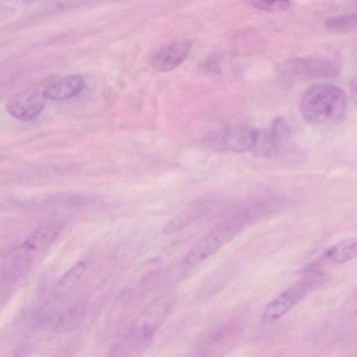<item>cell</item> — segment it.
Segmentation results:
<instances>
[{
  "mask_svg": "<svg viewBox=\"0 0 357 357\" xmlns=\"http://www.w3.org/2000/svg\"><path fill=\"white\" fill-rule=\"evenodd\" d=\"M348 104L345 92L328 84H318L309 88L300 102L302 116L317 125H328L340 119Z\"/></svg>",
  "mask_w": 357,
  "mask_h": 357,
  "instance_id": "obj_1",
  "label": "cell"
},
{
  "mask_svg": "<svg viewBox=\"0 0 357 357\" xmlns=\"http://www.w3.org/2000/svg\"><path fill=\"white\" fill-rule=\"evenodd\" d=\"M340 70V63L337 59L324 55L292 58L281 63L278 68L284 78L299 81L333 77Z\"/></svg>",
  "mask_w": 357,
  "mask_h": 357,
  "instance_id": "obj_2",
  "label": "cell"
},
{
  "mask_svg": "<svg viewBox=\"0 0 357 357\" xmlns=\"http://www.w3.org/2000/svg\"><path fill=\"white\" fill-rule=\"evenodd\" d=\"M245 218L241 215L220 223L204 235L188 251L185 262L195 265L213 255L243 228Z\"/></svg>",
  "mask_w": 357,
  "mask_h": 357,
  "instance_id": "obj_3",
  "label": "cell"
},
{
  "mask_svg": "<svg viewBox=\"0 0 357 357\" xmlns=\"http://www.w3.org/2000/svg\"><path fill=\"white\" fill-rule=\"evenodd\" d=\"M171 306L170 301L160 300L148 307L133 324L124 340L128 347L142 350L148 346L167 317Z\"/></svg>",
  "mask_w": 357,
  "mask_h": 357,
  "instance_id": "obj_4",
  "label": "cell"
},
{
  "mask_svg": "<svg viewBox=\"0 0 357 357\" xmlns=\"http://www.w3.org/2000/svg\"><path fill=\"white\" fill-rule=\"evenodd\" d=\"M257 128L248 126H229L211 133L206 142L218 151L243 153L251 152Z\"/></svg>",
  "mask_w": 357,
  "mask_h": 357,
  "instance_id": "obj_5",
  "label": "cell"
},
{
  "mask_svg": "<svg viewBox=\"0 0 357 357\" xmlns=\"http://www.w3.org/2000/svg\"><path fill=\"white\" fill-rule=\"evenodd\" d=\"M318 276L304 278L284 290L266 306L262 321L270 323L276 321L288 312L301 301L317 284Z\"/></svg>",
  "mask_w": 357,
  "mask_h": 357,
  "instance_id": "obj_6",
  "label": "cell"
},
{
  "mask_svg": "<svg viewBox=\"0 0 357 357\" xmlns=\"http://www.w3.org/2000/svg\"><path fill=\"white\" fill-rule=\"evenodd\" d=\"M47 100L43 89L28 90L13 98L8 104L7 111L16 119L30 121L43 112Z\"/></svg>",
  "mask_w": 357,
  "mask_h": 357,
  "instance_id": "obj_7",
  "label": "cell"
},
{
  "mask_svg": "<svg viewBox=\"0 0 357 357\" xmlns=\"http://www.w3.org/2000/svg\"><path fill=\"white\" fill-rule=\"evenodd\" d=\"M192 43L188 40L171 43L157 50L151 59L153 68L161 73L169 72L179 66L188 56Z\"/></svg>",
  "mask_w": 357,
  "mask_h": 357,
  "instance_id": "obj_8",
  "label": "cell"
},
{
  "mask_svg": "<svg viewBox=\"0 0 357 357\" xmlns=\"http://www.w3.org/2000/svg\"><path fill=\"white\" fill-rule=\"evenodd\" d=\"M84 86V80L79 75H66L52 82L44 88L48 99L66 100L79 94Z\"/></svg>",
  "mask_w": 357,
  "mask_h": 357,
  "instance_id": "obj_9",
  "label": "cell"
},
{
  "mask_svg": "<svg viewBox=\"0 0 357 357\" xmlns=\"http://www.w3.org/2000/svg\"><path fill=\"white\" fill-rule=\"evenodd\" d=\"M62 226L59 223H50L36 229L22 245L25 252L44 251L53 243Z\"/></svg>",
  "mask_w": 357,
  "mask_h": 357,
  "instance_id": "obj_10",
  "label": "cell"
},
{
  "mask_svg": "<svg viewBox=\"0 0 357 357\" xmlns=\"http://www.w3.org/2000/svg\"><path fill=\"white\" fill-rule=\"evenodd\" d=\"M329 264H340L357 257V236L342 240L332 245L324 254Z\"/></svg>",
  "mask_w": 357,
  "mask_h": 357,
  "instance_id": "obj_11",
  "label": "cell"
},
{
  "mask_svg": "<svg viewBox=\"0 0 357 357\" xmlns=\"http://www.w3.org/2000/svg\"><path fill=\"white\" fill-rule=\"evenodd\" d=\"M282 145L269 129L265 130L257 128L251 153L257 156L272 157L279 152Z\"/></svg>",
  "mask_w": 357,
  "mask_h": 357,
  "instance_id": "obj_12",
  "label": "cell"
},
{
  "mask_svg": "<svg viewBox=\"0 0 357 357\" xmlns=\"http://www.w3.org/2000/svg\"><path fill=\"white\" fill-rule=\"evenodd\" d=\"M204 208L202 204H197L183 211L165 225L163 228L164 234H173L182 229L197 218L204 211Z\"/></svg>",
  "mask_w": 357,
  "mask_h": 357,
  "instance_id": "obj_13",
  "label": "cell"
},
{
  "mask_svg": "<svg viewBox=\"0 0 357 357\" xmlns=\"http://www.w3.org/2000/svg\"><path fill=\"white\" fill-rule=\"evenodd\" d=\"M325 26L336 32H349L357 30V11L328 17Z\"/></svg>",
  "mask_w": 357,
  "mask_h": 357,
  "instance_id": "obj_14",
  "label": "cell"
},
{
  "mask_svg": "<svg viewBox=\"0 0 357 357\" xmlns=\"http://www.w3.org/2000/svg\"><path fill=\"white\" fill-rule=\"evenodd\" d=\"M252 7L268 13H282L289 9V0H247Z\"/></svg>",
  "mask_w": 357,
  "mask_h": 357,
  "instance_id": "obj_15",
  "label": "cell"
},
{
  "mask_svg": "<svg viewBox=\"0 0 357 357\" xmlns=\"http://www.w3.org/2000/svg\"><path fill=\"white\" fill-rule=\"evenodd\" d=\"M86 262L79 261L70 268L61 276L59 281V286L62 287H70L76 283L84 273L86 269Z\"/></svg>",
  "mask_w": 357,
  "mask_h": 357,
  "instance_id": "obj_16",
  "label": "cell"
},
{
  "mask_svg": "<svg viewBox=\"0 0 357 357\" xmlns=\"http://www.w3.org/2000/svg\"><path fill=\"white\" fill-rule=\"evenodd\" d=\"M269 130L282 144L291 135V129L288 123L281 117H276L273 120Z\"/></svg>",
  "mask_w": 357,
  "mask_h": 357,
  "instance_id": "obj_17",
  "label": "cell"
},
{
  "mask_svg": "<svg viewBox=\"0 0 357 357\" xmlns=\"http://www.w3.org/2000/svg\"><path fill=\"white\" fill-rule=\"evenodd\" d=\"M222 61L223 55L220 52H215L200 63L199 68L204 73H218L220 71Z\"/></svg>",
  "mask_w": 357,
  "mask_h": 357,
  "instance_id": "obj_18",
  "label": "cell"
},
{
  "mask_svg": "<svg viewBox=\"0 0 357 357\" xmlns=\"http://www.w3.org/2000/svg\"><path fill=\"white\" fill-rule=\"evenodd\" d=\"M351 95L357 104V77H354L350 83Z\"/></svg>",
  "mask_w": 357,
  "mask_h": 357,
  "instance_id": "obj_19",
  "label": "cell"
}]
</instances>
